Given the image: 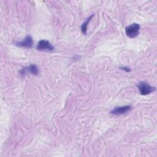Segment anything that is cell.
<instances>
[{
	"mask_svg": "<svg viewBox=\"0 0 157 157\" xmlns=\"http://www.w3.org/2000/svg\"><path fill=\"white\" fill-rule=\"evenodd\" d=\"M140 29V25L137 23L131 24L125 28V33L127 36L130 38H134L138 36Z\"/></svg>",
	"mask_w": 157,
	"mask_h": 157,
	"instance_id": "6da1fadb",
	"label": "cell"
},
{
	"mask_svg": "<svg viewBox=\"0 0 157 157\" xmlns=\"http://www.w3.org/2000/svg\"><path fill=\"white\" fill-rule=\"evenodd\" d=\"M139 90L142 95H147L153 92L155 90V88L150 85L148 83L145 82H140L138 85Z\"/></svg>",
	"mask_w": 157,
	"mask_h": 157,
	"instance_id": "7a4b0ae2",
	"label": "cell"
},
{
	"mask_svg": "<svg viewBox=\"0 0 157 157\" xmlns=\"http://www.w3.org/2000/svg\"><path fill=\"white\" fill-rule=\"evenodd\" d=\"M36 48L40 51H52L54 50V47L52 44L47 40H40L37 45Z\"/></svg>",
	"mask_w": 157,
	"mask_h": 157,
	"instance_id": "3957f363",
	"label": "cell"
},
{
	"mask_svg": "<svg viewBox=\"0 0 157 157\" xmlns=\"http://www.w3.org/2000/svg\"><path fill=\"white\" fill-rule=\"evenodd\" d=\"M20 73L21 75H26L28 73H30L33 75H37L39 73V71L36 65L31 64L20 70Z\"/></svg>",
	"mask_w": 157,
	"mask_h": 157,
	"instance_id": "277c9868",
	"label": "cell"
},
{
	"mask_svg": "<svg viewBox=\"0 0 157 157\" xmlns=\"http://www.w3.org/2000/svg\"><path fill=\"white\" fill-rule=\"evenodd\" d=\"M16 45L19 47L25 48H31L33 45V40L30 36H28L22 41L16 43Z\"/></svg>",
	"mask_w": 157,
	"mask_h": 157,
	"instance_id": "5b68a950",
	"label": "cell"
},
{
	"mask_svg": "<svg viewBox=\"0 0 157 157\" xmlns=\"http://www.w3.org/2000/svg\"><path fill=\"white\" fill-rule=\"evenodd\" d=\"M131 109V107L129 105H125V106H121V107H117L114 108L110 113L113 115H122L128 112H129Z\"/></svg>",
	"mask_w": 157,
	"mask_h": 157,
	"instance_id": "8992f818",
	"label": "cell"
},
{
	"mask_svg": "<svg viewBox=\"0 0 157 157\" xmlns=\"http://www.w3.org/2000/svg\"><path fill=\"white\" fill-rule=\"evenodd\" d=\"M94 15H91L86 21L84 23H83V25H82L81 26V30H82V32L83 33V34H86V29H87V26L90 22V21L91 20V19L92 18V17H93Z\"/></svg>",
	"mask_w": 157,
	"mask_h": 157,
	"instance_id": "52a82bcc",
	"label": "cell"
},
{
	"mask_svg": "<svg viewBox=\"0 0 157 157\" xmlns=\"http://www.w3.org/2000/svg\"><path fill=\"white\" fill-rule=\"evenodd\" d=\"M122 69H123V70L126 71V72H129V71H130V69H129V68H128V67H122Z\"/></svg>",
	"mask_w": 157,
	"mask_h": 157,
	"instance_id": "ba28073f",
	"label": "cell"
}]
</instances>
